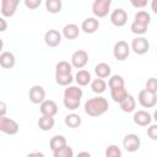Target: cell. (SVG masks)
I'll return each instance as SVG.
<instances>
[{"label":"cell","instance_id":"obj_1","mask_svg":"<svg viewBox=\"0 0 157 157\" xmlns=\"http://www.w3.org/2000/svg\"><path fill=\"white\" fill-rule=\"evenodd\" d=\"M109 108L108 101L103 97H93L86 101L85 103V113L90 117H99L104 114Z\"/></svg>","mask_w":157,"mask_h":157},{"label":"cell","instance_id":"obj_2","mask_svg":"<svg viewBox=\"0 0 157 157\" xmlns=\"http://www.w3.org/2000/svg\"><path fill=\"white\" fill-rule=\"evenodd\" d=\"M18 123L7 117H0V131L7 135H15L18 132Z\"/></svg>","mask_w":157,"mask_h":157},{"label":"cell","instance_id":"obj_3","mask_svg":"<svg viewBox=\"0 0 157 157\" xmlns=\"http://www.w3.org/2000/svg\"><path fill=\"white\" fill-rule=\"evenodd\" d=\"M129 53H130V47L129 44L125 42V40H118L115 44H114V48H113V55L117 60L119 61H124L128 56H129Z\"/></svg>","mask_w":157,"mask_h":157},{"label":"cell","instance_id":"obj_4","mask_svg":"<svg viewBox=\"0 0 157 157\" xmlns=\"http://www.w3.org/2000/svg\"><path fill=\"white\" fill-rule=\"evenodd\" d=\"M110 5H112L110 0H96L92 4V12L97 17H104L108 15Z\"/></svg>","mask_w":157,"mask_h":157},{"label":"cell","instance_id":"obj_5","mask_svg":"<svg viewBox=\"0 0 157 157\" xmlns=\"http://www.w3.org/2000/svg\"><path fill=\"white\" fill-rule=\"evenodd\" d=\"M137 99H139V103H140L142 107H145V108H152V107H155L156 103H157V96H156L155 93L148 92V91L145 90V88L139 92Z\"/></svg>","mask_w":157,"mask_h":157},{"label":"cell","instance_id":"obj_6","mask_svg":"<svg viewBox=\"0 0 157 157\" xmlns=\"http://www.w3.org/2000/svg\"><path fill=\"white\" fill-rule=\"evenodd\" d=\"M131 49L137 55H144L150 49V43L145 37H136L131 42Z\"/></svg>","mask_w":157,"mask_h":157},{"label":"cell","instance_id":"obj_7","mask_svg":"<svg viewBox=\"0 0 157 157\" xmlns=\"http://www.w3.org/2000/svg\"><path fill=\"white\" fill-rule=\"evenodd\" d=\"M88 63V54L86 50L78 49L72 53L71 55V65L76 69H82Z\"/></svg>","mask_w":157,"mask_h":157},{"label":"cell","instance_id":"obj_8","mask_svg":"<svg viewBox=\"0 0 157 157\" xmlns=\"http://www.w3.org/2000/svg\"><path fill=\"white\" fill-rule=\"evenodd\" d=\"M141 141L136 134H128L123 140V146L128 152H135L140 148Z\"/></svg>","mask_w":157,"mask_h":157},{"label":"cell","instance_id":"obj_9","mask_svg":"<svg viewBox=\"0 0 157 157\" xmlns=\"http://www.w3.org/2000/svg\"><path fill=\"white\" fill-rule=\"evenodd\" d=\"M128 21V13L124 9L118 7L110 13V22L115 27H123Z\"/></svg>","mask_w":157,"mask_h":157},{"label":"cell","instance_id":"obj_10","mask_svg":"<svg viewBox=\"0 0 157 157\" xmlns=\"http://www.w3.org/2000/svg\"><path fill=\"white\" fill-rule=\"evenodd\" d=\"M29 101L34 104H42L45 101V91L42 86L34 85L29 90Z\"/></svg>","mask_w":157,"mask_h":157},{"label":"cell","instance_id":"obj_11","mask_svg":"<svg viewBox=\"0 0 157 157\" xmlns=\"http://www.w3.org/2000/svg\"><path fill=\"white\" fill-rule=\"evenodd\" d=\"M44 42L48 47L55 48L61 43V33L56 29H49L44 34Z\"/></svg>","mask_w":157,"mask_h":157},{"label":"cell","instance_id":"obj_12","mask_svg":"<svg viewBox=\"0 0 157 157\" xmlns=\"http://www.w3.org/2000/svg\"><path fill=\"white\" fill-rule=\"evenodd\" d=\"M18 6V0H1V15L5 17H11L15 15Z\"/></svg>","mask_w":157,"mask_h":157},{"label":"cell","instance_id":"obj_13","mask_svg":"<svg viewBox=\"0 0 157 157\" xmlns=\"http://www.w3.org/2000/svg\"><path fill=\"white\" fill-rule=\"evenodd\" d=\"M39 109H40L42 115H47V117H54V115L58 113V105H56V103H55L54 101H52V99H45V101L40 104Z\"/></svg>","mask_w":157,"mask_h":157},{"label":"cell","instance_id":"obj_14","mask_svg":"<svg viewBox=\"0 0 157 157\" xmlns=\"http://www.w3.org/2000/svg\"><path fill=\"white\" fill-rule=\"evenodd\" d=\"M134 123L136 125H140V126H147L151 124V120H152V117L150 113H147L146 110H137L135 112L134 117Z\"/></svg>","mask_w":157,"mask_h":157},{"label":"cell","instance_id":"obj_15","mask_svg":"<svg viewBox=\"0 0 157 157\" xmlns=\"http://www.w3.org/2000/svg\"><path fill=\"white\" fill-rule=\"evenodd\" d=\"M99 27V21L94 17H87L86 20H83V22L81 23V29L85 33H94Z\"/></svg>","mask_w":157,"mask_h":157},{"label":"cell","instance_id":"obj_16","mask_svg":"<svg viewBox=\"0 0 157 157\" xmlns=\"http://www.w3.org/2000/svg\"><path fill=\"white\" fill-rule=\"evenodd\" d=\"M16 64L15 55L11 52H2L0 54V65L4 69H11Z\"/></svg>","mask_w":157,"mask_h":157},{"label":"cell","instance_id":"obj_17","mask_svg":"<svg viewBox=\"0 0 157 157\" xmlns=\"http://www.w3.org/2000/svg\"><path fill=\"white\" fill-rule=\"evenodd\" d=\"M78 34H80V28H78V26L75 25V23L65 25L64 28H63V36H64L66 39H69V40L77 38Z\"/></svg>","mask_w":157,"mask_h":157},{"label":"cell","instance_id":"obj_18","mask_svg":"<svg viewBox=\"0 0 157 157\" xmlns=\"http://www.w3.org/2000/svg\"><path fill=\"white\" fill-rule=\"evenodd\" d=\"M110 96L113 98L114 102H118V103H121L129 94H128V91L124 87H117V88H112L110 90Z\"/></svg>","mask_w":157,"mask_h":157},{"label":"cell","instance_id":"obj_19","mask_svg":"<svg viewBox=\"0 0 157 157\" xmlns=\"http://www.w3.org/2000/svg\"><path fill=\"white\" fill-rule=\"evenodd\" d=\"M55 124V120L53 117H47V115H42L39 119H38V126L40 130L43 131H49L53 129Z\"/></svg>","mask_w":157,"mask_h":157},{"label":"cell","instance_id":"obj_20","mask_svg":"<svg viewBox=\"0 0 157 157\" xmlns=\"http://www.w3.org/2000/svg\"><path fill=\"white\" fill-rule=\"evenodd\" d=\"M75 81L78 86H87L91 82V74L87 70H78L75 75Z\"/></svg>","mask_w":157,"mask_h":157},{"label":"cell","instance_id":"obj_21","mask_svg":"<svg viewBox=\"0 0 157 157\" xmlns=\"http://www.w3.org/2000/svg\"><path fill=\"white\" fill-rule=\"evenodd\" d=\"M120 104V109L123 110V112H125V113H131V112H134L135 110V107H136V101H135V98L131 96V94H129L121 103H119Z\"/></svg>","mask_w":157,"mask_h":157},{"label":"cell","instance_id":"obj_22","mask_svg":"<svg viewBox=\"0 0 157 157\" xmlns=\"http://www.w3.org/2000/svg\"><path fill=\"white\" fill-rule=\"evenodd\" d=\"M65 125L66 126H69V128H71V129H76V128H78L80 125H81V123H82V119H81V117L78 115V114H75V113H71V114H67L66 117H65Z\"/></svg>","mask_w":157,"mask_h":157},{"label":"cell","instance_id":"obj_23","mask_svg":"<svg viewBox=\"0 0 157 157\" xmlns=\"http://www.w3.org/2000/svg\"><path fill=\"white\" fill-rule=\"evenodd\" d=\"M64 146H66V139L63 135H55L49 141V147H50V150L53 152L59 150V148H61V147H64Z\"/></svg>","mask_w":157,"mask_h":157},{"label":"cell","instance_id":"obj_24","mask_svg":"<svg viewBox=\"0 0 157 157\" xmlns=\"http://www.w3.org/2000/svg\"><path fill=\"white\" fill-rule=\"evenodd\" d=\"M83 92L80 87L77 86H67L64 91V98H76V99H81Z\"/></svg>","mask_w":157,"mask_h":157},{"label":"cell","instance_id":"obj_25","mask_svg":"<svg viewBox=\"0 0 157 157\" xmlns=\"http://www.w3.org/2000/svg\"><path fill=\"white\" fill-rule=\"evenodd\" d=\"M94 72L98 78H105L110 75V66L105 63H99L94 66Z\"/></svg>","mask_w":157,"mask_h":157},{"label":"cell","instance_id":"obj_26","mask_svg":"<svg viewBox=\"0 0 157 157\" xmlns=\"http://www.w3.org/2000/svg\"><path fill=\"white\" fill-rule=\"evenodd\" d=\"M72 70V65L67 61H59L55 66V75H70Z\"/></svg>","mask_w":157,"mask_h":157},{"label":"cell","instance_id":"obj_27","mask_svg":"<svg viewBox=\"0 0 157 157\" xmlns=\"http://www.w3.org/2000/svg\"><path fill=\"white\" fill-rule=\"evenodd\" d=\"M107 88V82L103 80V78H94L93 81H91V90L94 92V93H103Z\"/></svg>","mask_w":157,"mask_h":157},{"label":"cell","instance_id":"obj_28","mask_svg":"<svg viewBox=\"0 0 157 157\" xmlns=\"http://www.w3.org/2000/svg\"><path fill=\"white\" fill-rule=\"evenodd\" d=\"M135 22L141 23V25L148 27V25H150V22H151V16H150V13H148L147 11L140 10V11H137V12L135 13Z\"/></svg>","mask_w":157,"mask_h":157},{"label":"cell","instance_id":"obj_29","mask_svg":"<svg viewBox=\"0 0 157 157\" xmlns=\"http://www.w3.org/2000/svg\"><path fill=\"white\" fill-rule=\"evenodd\" d=\"M61 1L60 0H47L45 1V9L50 13H58L61 11Z\"/></svg>","mask_w":157,"mask_h":157},{"label":"cell","instance_id":"obj_30","mask_svg":"<svg viewBox=\"0 0 157 157\" xmlns=\"http://www.w3.org/2000/svg\"><path fill=\"white\" fill-rule=\"evenodd\" d=\"M124 86H125V82H124V78L120 75H113L108 80V87L110 90L117 88V87H124Z\"/></svg>","mask_w":157,"mask_h":157},{"label":"cell","instance_id":"obj_31","mask_svg":"<svg viewBox=\"0 0 157 157\" xmlns=\"http://www.w3.org/2000/svg\"><path fill=\"white\" fill-rule=\"evenodd\" d=\"M53 156L54 157H74V151L70 146H64L56 151L53 152Z\"/></svg>","mask_w":157,"mask_h":157},{"label":"cell","instance_id":"obj_32","mask_svg":"<svg viewBox=\"0 0 157 157\" xmlns=\"http://www.w3.org/2000/svg\"><path fill=\"white\" fill-rule=\"evenodd\" d=\"M74 81L72 75H55V82L59 86H69Z\"/></svg>","mask_w":157,"mask_h":157},{"label":"cell","instance_id":"obj_33","mask_svg":"<svg viewBox=\"0 0 157 157\" xmlns=\"http://www.w3.org/2000/svg\"><path fill=\"white\" fill-rule=\"evenodd\" d=\"M63 102H64V105H65L67 109L75 110V109L78 108V105H80V103H81V99H76V98H64Z\"/></svg>","mask_w":157,"mask_h":157},{"label":"cell","instance_id":"obj_34","mask_svg":"<svg viewBox=\"0 0 157 157\" xmlns=\"http://www.w3.org/2000/svg\"><path fill=\"white\" fill-rule=\"evenodd\" d=\"M105 157H121V150L117 145H110L105 150Z\"/></svg>","mask_w":157,"mask_h":157},{"label":"cell","instance_id":"obj_35","mask_svg":"<svg viewBox=\"0 0 157 157\" xmlns=\"http://www.w3.org/2000/svg\"><path fill=\"white\" fill-rule=\"evenodd\" d=\"M130 29L132 33L135 34H145L147 32V26H144L141 23H137V22H132L131 26H130Z\"/></svg>","mask_w":157,"mask_h":157},{"label":"cell","instance_id":"obj_36","mask_svg":"<svg viewBox=\"0 0 157 157\" xmlns=\"http://www.w3.org/2000/svg\"><path fill=\"white\" fill-rule=\"evenodd\" d=\"M145 90H147V91L151 92V93L157 94V78H156V77H150V78L146 81Z\"/></svg>","mask_w":157,"mask_h":157},{"label":"cell","instance_id":"obj_37","mask_svg":"<svg viewBox=\"0 0 157 157\" xmlns=\"http://www.w3.org/2000/svg\"><path fill=\"white\" fill-rule=\"evenodd\" d=\"M147 135L151 140H157V124L150 125L147 128Z\"/></svg>","mask_w":157,"mask_h":157},{"label":"cell","instance_id":"obj_38","mask_svg":"<svg viewBox=\"0 0 157 157\" xmlns=\"http://www.w3.org/2000/svg\"><path fill=\"white\" fill-rule=\"evenodd\" d=\"M40 0H25V5L26 7H28L29 10H34L40 5Z\"/></svg>","mask_w":157,"mask_h":157},{"label":"cell","instance_id":"obj_39","mask_svg":"<svg viewBox=\"0 0 157 157\" xmlns=\"http://www.w3.org/2000/svg\"><path fill=\"white\" fill-rule=\"evenodd\" d=\"M131 5L135 7H145L147 5L146 0H131Z\"/></svg>","mask_w":157,"mask_h":157},{"label":"cell","instance_id":"obj_40","mask_svg":"<svg viewBox=\"0 0 157 157\" xmlns=\"http://www.w3.org/2000/svg\"><path fill=\"white\" fill-rule=\"evenodd\" d=\"M6 113V104L5 102H0V117H5Z\"/></svg>","mask_w":157,"mask_h":157},{"label":"cell","instance_id":"obj_41","mask_svg":"<svg viewBox=\"0 0 157 157\" xmlns=\"http://www.w3.org/2000/svg\"><path fill=\"white\" fill-rule=\"evenodd\" d=\"M0 26H1V27H0V31H1V32H4V31L6 29V27H7L6 21H5V18H4V17H1V18H0Z\"/></svg>","mask_w":157,"mask_h":157},{"label":"cell","instance_id":"obj_42","mask_svg":"<svg viewBox=\"0 0 157 157\" xmlns=\"http://www.w3.org/2000/svg\"><path fill=\"white\" fill-rule=\"evenodd\" d=\"M27 157H44V155L42 152H32V153H28Z\"/></svg>","mask_w":157,"mask_h":157},{"label":"cell","instance_id":"obj_43","mask_svg":"<svg viewBox=\"0 0 157 157\" xmlns=\"http://www.w3.org/2000/svg\"><path fill=\"white\" fill-rule=\"evenodd\" d=\"M151 7H152V11L157 15V0H152V2H151Z\"/></svg>","mask_w":157,"mask_h":157},{"label":"cell","instance_id":"obj_44","mask_svg":"<svg viewBox=\"0 0 157 157\" xmlns=\"http://www.w3.org/2000/svg\"><path fill=\"white\" fill-rule=\"evenodd\" d=\"M76 157H92L91 156V153L90 152H86V151H82V152H80Z\"/></svg>","mask_w":157,"mask_h":157},{"label":"cell","instance_id":"obj_45","mask_svg":"<svg viewBox=\"0 0 157 157\" xmlns=\"http://www.w3.org/2000/svg\"><path fill=\"white\" fill-rule=\"evenodd\" d=\"M153 119L156 120V123H157V109L155 110V113H153Z\"/></svg>","mask_w":157,"mask_h":157},{"label":"cell","instance_id":"obj_46","mask_svg":"<svg viewBox=\"0 0 157 157\" xmlns=\"http://www.w3.org/2000/svg\"><path fill=\"white\" fill-rule=\"evenodd\" d=\"M156 53H157V47H156Z\"/></svg>","mask_w":157,"mask_h":157}]
</instances>
